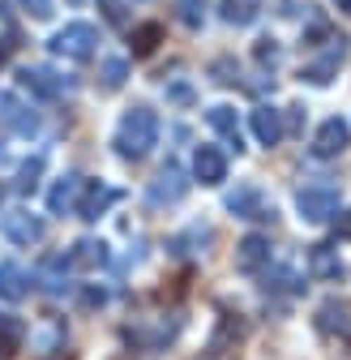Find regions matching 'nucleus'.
Segmentation results:
<instances>
[{
	"label": "nucleus",
	"instance_id": "1",
	"mask_svg": "<svg viewBox=\"0 0 351 360\" xmlns=\"http://www.w3.org/2000/svg\"><path fill=\"white\" fill-rule=\"evenodd\" d=\"M154 142H159V116L150 108H128L116 129V150L124 159H142L154 150Z\"/></svg>",
	"mask_w": 351,
	"mask_h": 360
},
{
	"label": "nucleus",
	"instance_id": "2",
	"mask_svg": "<svg viewBox=\"0 0 351 360\" xmlns=\"http://www.w3.org/2000/svg\"><path fill=\"white\" fill-rule=\"evenodd\" d=\"M52 48H56L60 56H69V60H91L95 48H99V30H95L91 22H69L65 30H56Z\"/></svg>",
	"mask_w": 351,
	"mask_h": 360
},
{
	"label": "nucleus",
	"instance_id": "3",
	"mask_svg": "<svg viewBox=\"0 0 351 360\" xmlns=\"http://www.w3.org/2000/svg\"><path fill=\"white\" fill-rule=\"evenodd\" d=\"M296 206H300V214L309 223H326L338 210V189L334 185H309V189L296 193Z\"/></svg>",
	"mask_w": 351,
	"mask_h": 360
},
{
	"label": "nucleus",
	"instance_id": "4",
	"mask_svg": "<svg viewBox=\"0 0 351 360\" xmlns=\"http://www.w3.org/2000/svg\"><path fill=\"white\" fill-rule=\"evenodd\" d=\"M227 210H232L236 219H249V223H257V219H274V206L266 202V193H261L257 185H240L236 193H227Z\"/></svg>",
	"mask_w": 351,
	"mask_h": 360
},
{
	"label": "nucleus",
	"instance_id": "5",
	"mask_svg": "<svg viewBox=\"0 0 351 360\" xmlns=\"http://www.w3.org/2000/svg\"><path fill=\"white\" fill-rule=\"evenodd\" d=\"M347 142H351V129H347V120H338V116H330L317 133H313V159H338L343 150H347Z\"/></svg>",
	"mask_w": 351,
	"mask_h": 360
},
{
	"label": "nucleus",
	"instance_id": "6",
	"mask_svg": "<svg viewBox=\"0 0 351 360\" xmlns=\"http://www.w3.org/2000/svg\"><path fill=\"white\" fill-rule=\"evenodd\" d=\"M270 266V240L266 236H244L236 245V270L240 275H257V270Z\"/></svg>",
	"mask_w": 351,
	"mask_h": 360
},
{
	"label": "nucleus",
	"instance_id": "7",
	"mask_svg": "<svg viewBox=\"0 0 351 360\" xmlns=\"http://www.w3.org/2000/svg\"><path fill=\"white\" fill-rule=\"evenodd\" d=\"M193 176L201 180V185H223L227 180V159L218 146H197L193 155Z\"/></svg>",
	"mask_w": 351,
	"mask_h": 360
},
{
	"label": "nucleus",
	"instance_id": "8",
	"mask_svg": "<svg viewBox=\"0 0 351 360\" xmlns=\"http://www.w3.org/2000/svg\"><path fill=\"white\" fill-rule=\"evenodd\" d=\"M317 330L322 335H338L343 343H351V309L343 300H326L317 309Z\"/></svg>",
	"mask_w": 351,
	"mask_h": 360
},
{
	"label": "nucleus",
	"instance_id": "9",
	"mask_svg": "<svg viewBox=\"0 0 351 360\" xmlns=\"http://www.w3.org/2000/svg\"><path fill=\"white\" fill-rule=\"evenodd\" d=\"M5 236L13 240V245H39L43 240V223L30 214V210H13V214H5Z\"/></svg>",
	"mask_w": 351,
	"mask_h": 360
},
{
	"label": "nucleus",
	"instance_id": "10",
	"mask_svg": "<svg viewBox=\"0 0 351 360\" xmlns=\"http://www.w3.org/2000/svg\"><path fill=\"white\" fill-rule=\"evenodd\" d=\"M180 198H185V172L176 167V163H167L159 172V180L150 185V202L163 206V202H180Z\"/></svg>",
	"mask_w": 351,
	"mask_h": 360
},
{
	"label": "nucleus",
	"instance_id": "11",
	"mask_svg": "<svg viewBox=\"0 0 351 360\" xmlns=\"http://www.w3.org/2000/svg\"><path fill=\"white\" fill-rule=\"evenodd\" d=\"M309 275H313L317 283H330V279H338V275H343L338 249H330V245H309Z\"/></svg>",
	"mask_w": 351,
	"mask_h": 360
},
{
	"label": "nucleus",
	"instance_id": "12",
	"mask_svg": "<svg viewBox=\"0 0 351 360\" xmlns=\"http://www.w3.org/2000/svg\"><path fill=\"white\" fill-rule=\"evenodd\" d=\"M112 202H116V189H107V185H99V180H91V185H81L77 214H81V219H99Z\"/></svg>",
	"mask_w": 351,
	"mask_h": 360
},
{
	"label": "nucleus",
	"instance_id": "13",
	"mask_svg": "<svg viewBox=\"0 0 351 360\" xmlns=\"http://www.w3.org/2000/svg\"><path fill=\"white\" fill-rule=\"evenodd\" d=\"M81 185L86 180L81 176H60L56 185H52V193H48V206H52V214H65V210H77V198H81Z\"/></svg>",
	"mask_w": 351,
	"mask_h": 360
},
{
	"label": "nucleus",
	"instance_id": "14",
	"mask_svg": "<svg viewBox=\"0 0 351 360\" xmlns=\"http://www.w3.org/2000/svg\"><path fill=\"white\" fill-rule=\"evenodd\" d=\"M253 133H257L261 146H279L283 142V116L274 108H257L253 112Z\"/></svg>",
	"mask_w": 351,
	"mask_h": 360
},
{
	"label": "nucleus",
	"instance_id": "15",
	"mask_svg": "<svg viewBox=\"0 0 351 360\" xmlns=\"http://www.w3.org/2000/svg\"><path fill=\"white\" fill-rule=\"evenodd\" d=\"M343 56H347V48H343V43H338V48H334V52H326L322 60H313V65H304V73H300V77H309L313 86H326V82H330V77L338 73Z\"/></svg>",
	"mask_w": 351,
	"mask_h": 360
},
{
	"label": "nucleus",
	"instance_id": "16",
	"mask_svg": "<svg viewBox=\"0 0 351 360\" xmlns=\"http://www.w3.org/2000/svg\"><path fill=\"white\" fill-rule=\"evenodd\" d=\"M22 82H26V90H34V95H43V99H56L60 95V77L52 69H26Z\"/></svg>",
	"mask_w": 351,
	"mask_h": 360
},
{
	"label": "nucleus",
	"instance_id": "17",
	"mask_svg": "<svg viewBox=\"0 0 351 360\" xmlns=\"http://www.w3.org/2000/svg\"><path fill=\"white\" fill-rule=\"evenodd\" d=\"M107 262V245L103 240H81L73 253H69V266H81V270H95Z\"/></svg>",
	"mask_w": 351,
	"mask_h": 360
},
{
	"label": "nucleus",
	"instance_id": "18",
	"mask_svg": "<svg viewBox=\"0 0 351 360\" xmlns=\"http://www.w3.org/2000/svg\"><path fill=\"white\" fill-rule=\"evenodd\" d=\"M206 120H210V129H218V133H223V138L240 150V120H236V112H232V108H210V112H206Z\"/></svg>",
	"mask_w": 351,
	"mask_h": 360
},
{
	"label": "nucleus",
	"instance_id": "19",
	"mask_svg": "<svg viewBox=\"0 0 351 360\" xmlns=\"http://www.w3.org/2000/svg\"><path fill=\"white\" fill-rule=\"evenodd\" d=\"M261 9V0H223V22L227 26H249Z\"/></svg>",
	"mask_w": 351,
	"mask_h": 360
},
{
	"label": "nucleus",
	"instance_id": "20",
	"mask_svg": "<svg viewBox=\"0 0 351 360\" xmlns=\"http://www.w3.org/2000/svg\"><path fill=\"white\" fill-rule=\"evenodd\" d=\"M30 288H26V275H22V270L18 266H0V296H5V300H22Z\"/></svg>",
	"mask_w": 351,
	"mask_h": 360
},
{
	"label": "nucleus",
	"instance_id": "21",
	"mask_svg": "<svg viewBox=\"0 0 351 360\" xmlns=\"http://www.w3.org/2000/svg\"><path fill=\"white\" fill-rule=\"evenodd\" d=\"M159 39H163V26H159V22L138 26V30H133V39H128V43H133V56H150V52L159 48Z\"/></svg>",
	"mask_w": 351,
	"mask_h": 360
},
{
	"label": "nucleus",
	"instance_id": "22",
	"mask_svg": "<svg viewBox=\"0 0 351 360\" xmlns=\"http://www.w3.org/2000/svg\"><path fill=\"white\" fill-rule=\"evenodd\" d=\"M22 322L18 318H9V313H0V356H13V347L22 343Z\"/></svg>",
	"mask_w": 351,
	"mask_h": 360
},
{
	"label": "nucleus",
	"instance_id": "23",
	"mask_svg": "<svg viewBox=\"0 0 351 360\" xmlns=\"http://www.w3.org/2000/svg\"><path fill=\"white\" fill-rule=\"evenodd\" d=\"M103 86L107 90H116V86H124V77H128V60H120V56H112V60H103Z\"/></svg>",
	"mask_w": 351,
	"mask_h": 360
},
{
	"label": "nucleus",
	"instance_id": "24",
	"mask_svg": "<svg viewBox=\"0 0 351 360\" xmlns=\"http://www.w3.org/2000/svg\"><path fill=\"white\" fill-rule=\"evenodd\" d=\"M39 172H43V159L22 163V172H18V189H22V193H30V189L39 185Z\"/></svg>",
	"mask_w": 351,
	"mask_h": 360
},
{
	"label": "nucleus",
	"instance_id": "25",
	"mask_svg": "<svg viewBox=\"0 0 351 360\" xmlns=\"http://www.w3.org/2000/svg\"><path fill=\"white\" fill-rule=\"evenodd\" d=\"M201 9H206L201 0H180V22H185V26H201V18H206Z\"/></svg>",
	"mask_w": 351,
	"mask_h": 360
},
{
	"label": "nucleus",
	"instance_id": "26",
	"mask_svg": "<svg viewBox=\"0 0 351 360\" xmlns=\"http://www.w3.org/2000/svg\"><path fill=\"white\" fill-rule=\"evenodd\" d=\"M266 288H274V292H300V279L291 275V270H279V275H274V283L266 279Z\"/></svg>",
	"mask_w": 351,
	"mask_h": 360
},
{
	"label": "nucleus",
	"instance_id": "27",
	"mask_svg": "<svg viewBox=\"0 0 351 360\" xmlns=\"http://www.w3.org/2000/svg\"><path fill=\"white\" fill-rule=\"evenodd\" d=\"M257 60H261V65H270V69L279 65V48H274V39H261V43H257Z\"/></svg>",
	"mask_w": 351,
	"mask_h": 360
},
{
	"label": "nucleus",
	"instance_id": "28",
	"mask_svg": "<svg viewBox=\"0 0 351 360\" xmlns=\"http://www.w3.org/2000/svg\"><path fill=\"white\" fill-rule=\"evenodd\" d=\"M167 99H171V103H193V86H185V82H176V86L167 90Z\"/></svg>",
	"mask_w": 351,
	"mask_h": 360
},
{
	"label": "nucleus",
	"instance_id": "29",
	"mask_svg": "<svg viewBox=\"0 0 351 360\" xmlns=\"http://www.w3.org/2000/svg\"><path fill=\"white\" fill-rule=\"evenodd\" d=\"M334 236H338V240H351V210H343V214H338V223H334Z\"/></svg>",
	"mask_w": 351,
	"mask_h": 360
},
{
	"label": "nucleus",
	"instance_id": "30",
	"mask_svg": "<svg viewBox=\"0 0 351 360\" xmlns=\"http://www.w3.org/2000/svg\"><path fill=\"white\" fill-rule=\"evenodd\" d=\"M81 300L95 309V304H103V300H107V292H103V288H86V296H81Z\"/></svg>",
	"mask_w": 351,
	"mask_h": 360
},
{
	"label": "nucleus",
	"instance_id": "31",
	"mask_svg": "<svg viewBox=\"0 0 351 360\" xmlns=\"http://www.w3.org/2000/svg\"><path fill=\"white\" fill-rule=\"evenodd\" d=\"M26 9H34V13H48V0H22Z\"/></svg>",
	"mask_w": 351,
	"mask_h": 360
},
{
	"label": "nucleus",
	"instance_id": "32",
	"mask_svg": "<svg viewBox=\"0 0 351 360\" xmlns=\"http://www.w3.org/2000/svg\"><path fill=\"white\" fill-rule=\"evenodd\" d=\"M334 5H338V9H351V0H334Z\"/></svg>",
	"mask_w": 351,
	"mask_h": 360
},
{
	"label": "nucleus",
	"instance_id": "33",
	"mask_svg": "<svg viewBox=\"0 0 351 360\" xmlns=\"http://www.w3.org/2000/svg\"><path fill=\"white\" fill-rule=\"evenodd\" d=\"M0 198H5V189H0Z\"/></svg>",
	"mask_w": 351,
	"mask_h": 360
}]
</instances>
